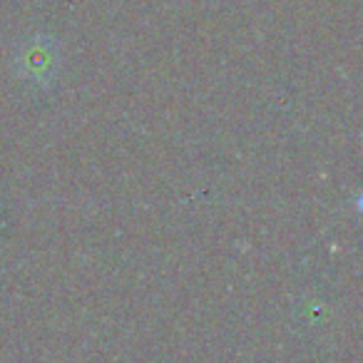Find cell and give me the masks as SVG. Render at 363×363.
Wrapping results in <instances>:
<instances>
[{"label": "cell", "mask_w": 363, "mask_h": 363, "mask_svg": "<svg viewBox=\"0 0 363 363\" xmlns=\"http://www.w3.org/2000/svg\"><path fill=\"white\" fill-rule=\"evenodd\" d=\"M52 62H55V52L48 50V45H43V43L30 45L23 57V65L28 67V72H35V75H48Z\"/></svg>", "instance_id": "6da1fadb"}]
</instances>
